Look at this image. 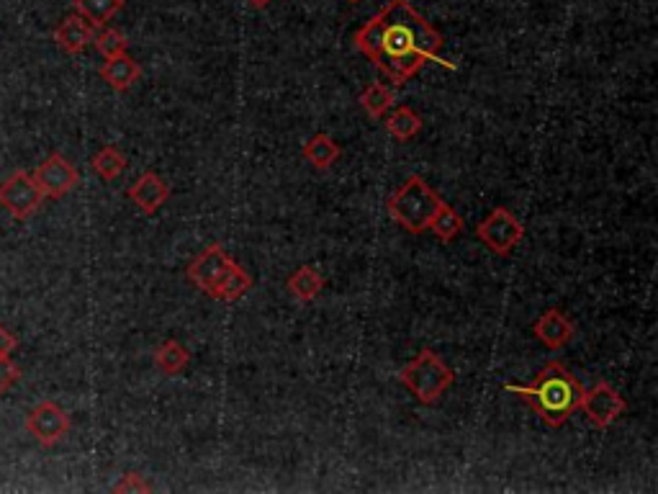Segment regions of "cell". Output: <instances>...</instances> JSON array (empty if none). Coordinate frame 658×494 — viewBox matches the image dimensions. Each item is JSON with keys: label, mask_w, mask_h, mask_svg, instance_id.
I'll return each mask as SVG.
<instances>
[{"label": "cell", "mask_w": 658, "mask_h": 494, "mask_svg": "<svg viewBox=\"0 0 658 494\" xmlns=\"http://www.w3.org/2000/svg\"><path fill=\"white\" fill-rule=\"evenodd\" d=\"M126 196H129V201H132L139 211H144V214H155V211L170 199V186L162 181L160 175L147 170V173L139 175L137 181L129 186Z\"/></svg>", "instance_id": "8fae6325"}, {"label": "cell", "mask_w": 658, "mask_h": 494, "mask_svg": "<svg viewBox=\"0 0 658 494\" xmlns=\"http://www.w3.org/2000/svg\"><path fill=\"white\" fill-rule=\"evenodd\" d=\"M288 289H291V294H294L296 299H301V302H314V299L322 294L324 278L322 273L314 271V268L301 266L288 278Z\"/></svg>", "instance_id": "e0dca14e"}, {"label": "cell", "mask_w": 658, "mask_h": 494, "mask_svg": "<svg viewBox=\"0 0 658 494\" xmlns=\"http://www.w3.org/2000/svg\"><path fill=\"white\" fill-rule=\"evenodd\" d=\"M430 229L443 242H453L455 237H458L463 232V217H461V214H458V211L453 209V206H448L443 201V206L437 209L435 219H432V222H430Z\"/></svg>", "instance_id": "ffe728a7"}, {"label": "cell", "mask_w": 658, "mask_h": 494, "mask_svg": "<svg viewBox=\"0 0 658 494\" xmlns=\"http://www.w3.org/2000/svg\"><path fill=\"white\" fill-rule=\"evenodd\" d=\"M42 201V191L26 170H16V173L8 175L6 181H0V206L18 222L29 219L42 206Z\"/></svg>", "instance_id": "52a82bcc"}, {"label": "cell", "mask_w": 658, "mask_h": 494, "mask_svg": "<svg viewBox=\"0 0 658 494\" xmlns=\"http://www.w3.org/2000/svg\"><path fill=\"white\" fill-rule=\"evenodd\" d=\"M250 289H252V278L247 276L245 268L237 266L232 276L227 278V284L222 286V291H219V302H237V299H242Z\"/></svg>", "instance_id": "cb8c5ba5"}, {"label": "cell", "mask_w": 658, "mask_h": 494, "mask_svg": "<svg viewBox=\"0 0 658 494\" xmlns=\"http://www.w3.org/2000/svg\"><path fill=\"white\" fill-rule=\"evenodd\" d=\"M139 75H142V67H139L132 57L126 55V52L124 55L108 57L101 67V78L106 80L114 91H129V88L139 80Z\"/></svg>", "instance_id": "5bb4252c"}, {"label": "cell", "mask_w": 658, "mask_h": 494, "mask_svg": "<svg viewBox=\"0 0 658 494\" xmlns=\"http://www.w3.org/2000/svg\"><path fill=\"white\" fill-rule=\"evenodd\" d=\"M72 6H75V13L83 16L88 24L101 29L124 8V0H75Z\"/></svg>", "instance_id": "2e32d148"}, {"label": "cell", "mask_w": 658, "mask_h": 494, "mask_svg": "<svg viewBox=\"0 0 658 494\" xmlns=\"http://www.w3.org/2000/svg\"><path fill=\"white\" fill-rule=\"evenodd\" d=\"M422 127H425V124H422L419 114H414L407 106H399V109L389 116V121H386L389 134L399 139V142H409L412 137H417V134L422 132Z\"/></svg>", "instance_id": "ac0fdd59"}, {"label": "cell", "mask_w": 658, "mask_h": 494, "mask_svg": "<svg viewBox=\"0 0 658 494\" xmlns=\"http://www.w3.org/2000/svg\"><path fill=\"white\" fill-rule=\"evenodd\" d=\"M93 37H96V26L88 24L78 13L67 16V19L54 29V42H57V47H60L65 55H83L88 44H93Z\"/></svg>", "instance_id": "7c38bea8"}, {"label": "cell", "mask_w": 658, "mask_h": 494, "mask_svg": "<svg viewBox=\"0 0 658 494\" xmlns=\"http://www.w3.org/2000/svg\"><path fill=\"white\" fill-rule=\"evenodd\" d=\"M93 44H96V49L106 60L108 57L124 55L126 47H129L124 34H121L119 29H114V26H101V29L96 31V37H93Z\"/></svg>", "instance_id": "603a6c76"}, {"label": "cell", "mask_w": 658, "mask_h": 494, "mask_svg": "<svg viewBox=\"0 0 658 494\" xmlns=\"http://www.w3.org/2000/svg\"><path fill=\"white\" fill-rule=\"evenodd\" d=\"M350 3H360V0H350Z\"/></svg>", "instance_id": "f1b7e54d"}, {"label": "cell", "mask_w": 658, "mask_h": 494, "mask_svg": "<svg viewBox=\"0 0 658 494\" xmlns=\"http://www.w3.org/2000/svg\"><path fill=\"white\" fill-rule=\"evenodd\" d=\"M90 165H93V170H96L98 175H101L103 181H116L121 173H124L126 168V157L121 155L116 147H103V150H98L96 155H93V160H90Z\"/></svg>", "instance_id": "44dd1931"}, {"label": "cell", "mask_w": 658, "mask_h": 494, "mask_svg": "<svg viewBox=\"0 0 658 494\" xmlns=\"http://www.w3.org/2000/svg\"><path fill=\"white\" fill-rule=\"evenodd\" d=\"M399 381L407 386L409 392L422 404H432L448 392L453 386L455 374L453 368L445 366V361L430 348L419 350L417 358L399 371Z\"/></svg>", "instance_id": "277c9868"}, {"label": "cell", "mask_w": 658, "mask_h": 494, "mask_svg": "<svg viewBox=\"0 0 658 494\" xmlns=\"http://www.w3.org/2000/svg\"><path fill=\"white\" fill-rule=\"evenodd\" d=\"M440 206H443L440 193L422 175H409L404 186L389 199V214L407 232L422 235V232L430 229V222L435 219Z\"/></svg>", "instance_id": "3957f363"}, {"label": "cell", "mask_w": 658, "mask_h": 494, "mask_svg": "<svg viewBox=\"0 0 658 494\" xmlns=\"http://www.w3.org/2000/svg\"><path fill=\"white\" fill-rule=\"evenodd\" d=\"M16 345H18L16 335H13V332L8 330V327L0 325V356L11 358V353H13V350H16Z\"/></svg>", "instance_id": "4316f807"}, {"label": "cell", "mask_w": 658, "mask_h": 494, "mask_svg": "<svg viewBox=\"0 0 658 494\" xmlns=\"http://www.w3.org/2000/svg\"><path fill=\"white\" fill-rule=\"evenodd\" d=\"M247 3H250L252 8H265V6H270L273 0H247Z\"/></svg>", "instance_id": "83f0119b"}, {"label": "cell", "mask_w": 658, "mask_h": 494, "mask_svg": "<svg viewBox=\"0 0 658 494\" xmlns=\"http://www.w3.org/2000/svg\"><path fill=\"white\" fill-rule=\"evenodd\" d=\"M26 430L42 446H57L70 433V417H67V412L57 402H39L26 415Z\"/></svg>", "instance_id": "30bf717a"}, {"label": "cell", "mask_w": 658, "mask_h": 494, "mask_svg": "<svg viewBox=\"0 0 658 494\" xmlns=\"http://www.w3.org/2000/svg\"><path fill=\"white\" fill-rule=\"evenodd\" d=\"M18 379H21V368H18L16 363H11V358L0 356V397H3Z\"/></svg>", "instance_id": "d4e9b609"}, {"label": "cell", "mask_w": 658, "mask_h": 494, "mask_svg": "<svg viewBox=\"0 0 658 494\" xmlns=\"http://www.w3.org/2000/svg\"><path fill=\"white\" fill-rule=\"evenodd\" d=\"M31 178H34V183L39 186L44 199H62V196H67L72 188L78 186L80 173L70 160H65L60 152H54V155H49L47 160L34 170Z\"/></svg>", "instance_id": "9c48e42d"}, {"label": "cell", "mask_w": 658, "mask_h": 494, "mask_svg": "<svg viewBox=\"0 0 658 494\" xmlns=\"http://www.w3.org/2000/svg\"><path fill=\"white\" fill-rule=\"evenodd\" d=\"M535 338L545 345V348L558 350L574 338V322L561 312V309H545L533 325Z\"/></svg>", "instance_id": "4fadbf2b"}, {"label": "cell", "mask_w": 658, "mask_h": 494, "mask_svg": "<svg viewBox=\"0 0 658 494\" xmlns=\"http://www.w3.org/2000/svg\"><path fill=\"white\" fill-rule=\"evenodd\" d=\"M579 410L589 417L592 425L605 430L628 410V402H625L623 394H617V389H612L607 381H599L592 389H584Z\"/></svg>", "instance_id": "ba28073f"}, {"label": "cell", "mask_w": 658, "mask_h": 494, "mask_svg": "<svg viewBox=\"0 0 658 494\" xmlns=\"http://www.w3.org/2000/svg\"><path fill=\"white\" fill-rule=\"evenodd\" d=\"M234 268H237V263L229 258V253L219 242H214V245H209L193 258V263L188 266V278H191L193 284L204 291L206 296L219 299V291L227 284V278L232 276Z\"/></svg>", "instance_id": "5b68a950"}, {"label": "cell", "mask_w": 658, "mask_h": 494, "mask_svg": "<svg viewBox=\"0 0 658 494\" xmlns=\"http://www.w3.org/2000/svg\"><path fill=\"white\" fill-rule=\"evenodd\" d=\"M114 492H152V484L142 474H124L119 484H114Z\"/></svg>", "instance_id": "484cf974"}, {"label": "cell", "mask_w": 658, "mask_h": 494, "mask_svg": "<svg viewBox=\"0 0 658 494\" xmlns=\"http://www.w3.org/2000/svg\"><path fill=\"white\" fill-rule=\"evenodd\" d=\"M509 394L525 399L530 407L540 415V420L551 428H561L566 425L571 415L579 410L581 394H584V386L576 381V376H571L561 363L551 361L543 368L535 379V384H507L504 386Z\"/></svg>", "instance_id": "7a4b0ae2"}, {"label": "cell", "mask_w": 658, "mask_h": 494, "mask_svg": "<svg viewBox=\"0 0 658 494\" xmlns=\"http://www.w3.org/2000/svg\"><path fill=\"white\" fill-rule=\"evenodd\" d=\"M360 106L365 109V114L373 116V119H378V116H383L386 111L391 109V106H394V91L381 83L368 85V88L363 91V96H360Z\"/></svg>", "instance_id": "7402d4cb"}, {"label": "cell", "mask_w": 658, "mask_h": 494, "mask_svg": "<svg viewBox=\"0 0 658 494\" xmlns=\"http://www.w3.org/2000/svg\"><path fill=\"white\" fill-rule=\"evenodd\" d=\"M191 356H188V350L178 343V340H168V343H162L155 353V363L160 368L162 374H180L183 368L188 366Z\"/></svg>", "instance_id": "d6986e66"}, {"label": "cell", "mask_w": 658, "mask_h": 494, "mask_svg": "<svg viewBox=\"0 0 658 494\" xmlns=\"http://www.w3.org/2000/svg\"><path fill=\"white\" fill-rule=\"evenodd\" d=\"M476 235L497 255H509L520 245L522 237H525V227H522L520 219H517L507 206H497V209L491 211L489 217L476 227Z\"/></svg>", "instance_id": "8992f818"}, {"label": "cell", "mask_w": 658, "mask_h": 494, "mask_svg": "<svg viewBox=\"0 0 658 494\" xmlns=\"http://www.w3.org/2000/svg\"><path fill=\"white\" fill-rule=\"evenodd\" d=\"M355 47L363 52L391 85H404L430 60H440L443 37L427 24L409 0H389L373 19L355 31ZM445 67H453L443 62Z\"/></svg>", "instance_id": "6da1fadb"}, {"label": "cell", "mask_w": 658, "mask_h": 494, "mask_svg": "<svg viewBox=\"0 0 658 494\" xmlns=\"http://www.w3.org/2000/svg\"><path fill=\"white\" fill-rule=\"evenodd\" d=\"M340 145H337L335 139L329 137V134H314L309 142L304 145V157L309 160V163L314 165V168L319 170H327L329 165H335L337 160H340Z\"/></svg>", "instance_id": "9a60e30c"}]
</instances>
